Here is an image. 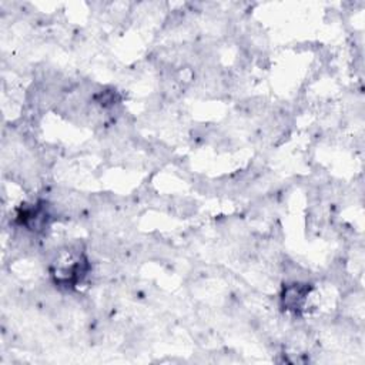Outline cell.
Here are the masks:
<instances>
[{
    "label": "cell",
    "mask_w": 365,
    "mask_h": 365,
    "mask_svg": "<svg viewBox=\"0 0 365 365\" xmlns=\"http://www.w3.org/2000/svg\"><path fill=\"white\" fill-rule=\"evenodd\" d=\"M309 291H311L309 284H301V282L287 284L281 295L282 307L288 311L298 312L302 308Z\"/></svg>",
    "instance_id": "obj_1"
}]
</instances>
